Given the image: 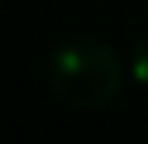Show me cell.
<instances>
[{
	"instance_id": "2",
	"label": "cell",
	"mask_w": 148,
	"mask_h": 144,
	"mask_svg": "<svg viewBox=\"0 0 148 144\" xmlns=\"http://www.w3.org/2000/svg\"><path fill=\"white\" fill-rule=\"evenodd\" d=\"M127 65H131V75H134V82L148 89V35L134 41V48H131V58H127Z\"/></svg>"
},
{
	"instance_id": "1",
	"label": "cell",
	"mask_w": 148,
	"mask_h": 144,
	"mask_svg": "<svg viewBox=\"0 0 148 144\" xmlns=\"http://www.w3.org/2000/svg\"><path fill=\"white\" fill-rule=\"evenodd\" d=\"M45 75L52 93L79 110L110 107L124 86V65L117 52L97 38H69L55 45Z\"/></svg>"
}]
</instances>
